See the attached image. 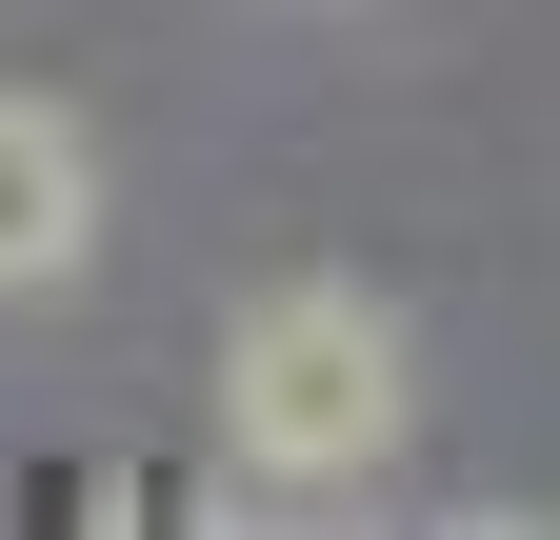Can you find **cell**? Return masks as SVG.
Returning <instances> with one entry per match:
<instances>
[{"label":"cell","instance_id":"obj_1","mask_svg":"<svg viewBox=\"0 0 560 540\" xmlns=\"http://www.w3.org/2000/svg\"><path fill=\"white\" fill-rule=\"evenodd\" d=\"M420 441V341L361 281H260L221 341V460L241 501H381Z\"/></svg>","mask_w":560,"mask_h":540},{"label":"cell","instance_id":"obj_2","mask_svg":"<svg viewBox=\"0 0 560 540\" xmlns=\"http://www.w3.org/2000/svg\"><path fill=\"white\" fill-rule=\"evenodd\" d=\"M81 260H101V141H81V101L0 81V301H60Z\"/></svg>","mask_w":560,"mask_h":540}]
</instances>
